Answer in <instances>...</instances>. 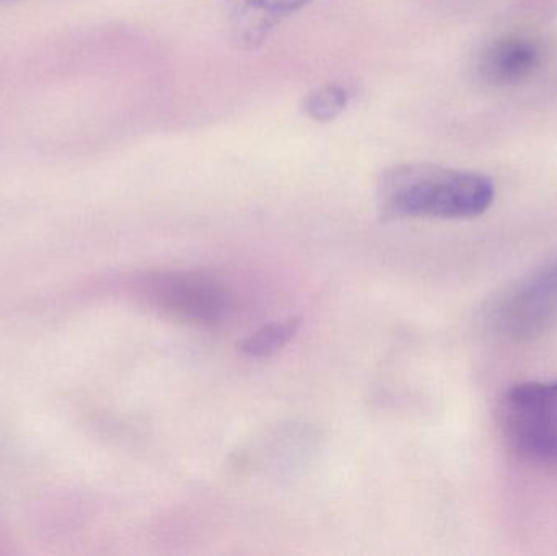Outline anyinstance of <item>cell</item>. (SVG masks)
Wrapping results in <instances>:
<instances>
[{
	"label": "cell",
	"mask_w": 557,
	"mask_h": 556,
	"mask_svg": "<svg viewBox=\"0 0 557 556\" xmlns=\"http://www.w3.org/2000/svg\"><path fill=\"white\" fill-rule=\"evenodd\" d=\"M232 42L244 51L264 45L271 33L287 16L311 0H222Z\"/></svg>",
	"instance_id": "cell-6"
},
{
	"label": "cell",
	"mask_w": 557,
	"mask_h": 556,
	"mask_svg": "<svg viewBox=\"0 0 557 556\" xmlns=\"http://www.w3.org/2000/svg\"><path fill=\"white\" fill-rule=\"evenodd\" d=\"M487 322L513 342H532L557 323V255L494 297Z\"/></svg>",
	"instance_id": "cell-3"
},
{
	"label": "cell",
	"mask_w": 557,
	"mask_h": 556,
	"mask_svg": "<svg viewBox=\"0 0 557 556\" xmlns=\"http://www.w3.org/2000/svg\"><path fill=\"white\" fill-rule=\"evenodd\" d=\"M147 297L169 316L196 323H215L227 309L224 291L195 274H162L147 283Z\"/></svg>",
	"instance_id": "cell-4"
},
{
	"label": "cell",
	"mask_w": 557,
	"mask_h": 556,
	"mask_svg": "<svg viewBox=\"0 0 557 556\" xmlns=\"http://www.w3.org/2000/svg\"><path fill=\"white\" fill-rule=\"evenodd\" d=\"M497 423L519 459L557 472V379L522 382L504 392Z\"/></svg>",
	"instance_id": "cell-2"
},
{
	"label": "cell",
	"mask_w": 557,
	"mask_h": 556,
	"mask_svg": "<svg viewBox=\"0 0 557 556\" xmlns=\"http://www.w3.org/2000/svg\"><path fill=\"white\" fill-rule=\"evenodd\" d=\"M349 103V94L346 88L337 84H326L314 88L301 101L305 116L317 123H330L336 120Z\"/></svg>",
	"instance_id": "cell-8"
},
{
	"label": "cell",
	"mask_w": 557,
	"mask_h": 556,
	"mask_svg": "<svg viewBox=\"0 0 557 556\" xmlns=\"http://www.w3.org/2000/svg\"><path fill=\"white\" fill-rule=\"evenodd\" d=\"M298 329H300V322L297 319L264 325L263 329L242 342V351L251 358H268V356L276 355L297 335Z\"/></svg>",
	"instance_id": "cell-7"
},
{
	"label": "cell",
	"mask_w": 557,
	"mask_h": 556,
	"mask_svg": "<svg viewBox=\"0 0 557 556\" xmlns=\"http://www.w3.org/2000/svg\"><path fill=\"white\" fill-rule=\"evenodd\" d=\"M496 198V186L481 173L431 163H401L385 170L376 185L383 221L395 219H473Z\"/></svg>",
	"instance_id": "cell-1"
},
{
	"label": "cell",
	"mask_w": 557,
	"mask_h": 556,
	"mask_svg": "<svg viewBox=\"0 0 557 556\" xmlns=\"http://www.w3.org/2000/svg\"><path fill=\"white\" fill-rule=\"evenodd\" d=\"M545 64V48L539 39L525 35H506L494 39L481 51L478 75L497 88L520 87L532 81Z\"/></svg>",
	"instance_id": "cell-5"
}]
</instances>
